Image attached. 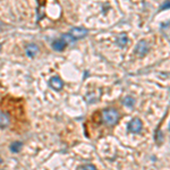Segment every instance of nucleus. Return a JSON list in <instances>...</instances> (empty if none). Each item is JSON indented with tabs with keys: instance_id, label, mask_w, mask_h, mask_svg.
Returning <instances> with one entry per match:
<instances>
[{
	"instance_id": "obj_1",
	"label": "nucleus",
	"mask_w": 170,
	"mask_h": 170,
	"mask_svg": "<svg viewBox=\"0 0 170 170\" xmlns=\"http://www.w3.org/2000/svg\"><path fill=\"white\" fill-rule=\"evenodd\" d=\"M102 120L107 126H115L119 120V114L115 108H107L102 111Z\"/></svg>"
},
{
	"instance_id": "obj_2",
	"label": "nucleus",
	"mask_w": 170,
	"mask_h": 170,
	"mask_svg": "<svg viewBox=\"0 0 170 170\" xmlns=\"http://www.w3.org/2000/svg\"><path fill=\"white\" fill-rule=\"evenodd\" d=\"M127 127H128V131H131V133H140V131H142L143 124H142L140 118H134V119H131V121H129Z\"/></svg>"
},
{
	"instance_id": "obj_3",
	"label": "nucleus",
	"mask_w": 170,
	"mask_h": 170,
	"mask_svg": "<svg viewBox=\"0 0 170 170\" xmlns=\"http://www.w3.org/2000/svg\"><path fill=\"white\" fill-rule=\"evenodd\" d=\"M87 33H89V31L86 28H84V27H74V28L70 30V33L69 34L75 40H78L84 38V36H86Z\"/></svg>"
},
{
	"instance_id": "obj_4",
	"label": "nucleus",
	"mask_w": 170,
	"mask_h": 170,
	"mask_svg": "<svg viewBox=\"0 0 170 170\" xmlns=\"http://www.w3.org/2000/svg\"><path fill=\"white\" fill-rule=\"evenodd\" d=\"M135 52H136V54H138L140 57H143V56H145L146 53L149 52V45H147V43L145 42V40H141V41L137 43Z\"/></svg>"
},
{
	"instance_id": "obj_5",
	"label": "nucleus",
	"mask_w": 170,
	"mask_h": 170,
	"mask_svg": "<svg viewBox=\"0 0 170 170\" xmlns=\"http://www.w3.org/2000/svg\"><path fill=\"white\" fill-rule=\"evenodd\" d=\"M49 84H50V86L52 87L53 90H56V91H60L64 87V82H63V79L60 78L59 76L52 77V78L50 79Z\"/></svg>"
},
{
	"instance_id": "obj_6",
	"label": "nucleus",
	"mask_w": 170,
	"mask_h": 170,
	"mask_svg": "<svg viewBox=\"0 0 170 170\" xmlns=\"http://www.w3.org/2000/svg\"><path fill=\"white\" fill-rule=\"evenodd\" d=\"M10 123V116L5 112V111H0V128H6Z\"/></svg>"
},
{
	"instance_id": "obj_7",
	"label": "nucleus",
	"mask_w": 170,
	"mask_h": 170,
	"mask_svg": "<svg viewBox=\"0 0 170 170\" xmlns=\"http://www.w3.org/2000/svg\"><path fill=\"white\" fill-rule=\"evenodd\" d=\"M38 53H39V47H38L36 44H34V43H30V44H27L26 54L28 56V57L33 58V57H35Z\"/></svg>"
},
{
	"instance_id": "obj_8",
	"label": "nucleus",
	"mask_w": 170,
	"mask_h": 170,
	"mask_svg": "<svg viewBox=\"0 0 170 170\" xmlns=\"http://www.w3.org/2000/svg\"><path fill=\"white\" fill-rule=\"evenodd\" d=\"M66 44L67 43L64 40H56V41L52 42V48L53 50H56V51H63L65 49Z\"/></svg>"
},
{
	"instance_id": "obj_9",
	"label": "nucleus",
	"mask_w": 170,
	"mask_h": 170,
	"mask_svg": "<svg viewBox=\"0 0 170 170\" xmlns=\"http://www.w3.org/2000/svg\"><path fill=\"white\" fill-rule=\"evenodd\" d=\"M127 42H128V38H127V35L126 34H121V35H119L117 39V43L119 47H121V48H124L126 44H127Z\"/></svg>"
},
{
	"instance_id": "obj_10",
	"label": "nucleus",
	"mask_w": 170,
	"mask_h": 170,
	"mask_svg": "<svg viewBox=\"0 0 170 170\" xmlns=\"http://www.w3.org/2000/svg\"><path fill=\"white\" fill-rule=\"evenodd\" d=\"M22 146H23V143L22 142H14L12 143L10 145V151L13 152V153H17V152H19L21 151V149H22Z\"/></svg>"
},
{
	"instance_id": "obj_11",
	"label": "nucleus",
	"mask_w": 170,
	"mask_h": 170,
	"mask_svg": "<svg viewBox=\"0 0 170 170\" xmlns=\"http://www.w3.org/2000/svg\"><path fill=\"white\" fill-rule=\"evenodd\" d=\"M123 103L128 107V108H133L134 107V103H135V100L131 98V96H126L124 100H123Z\"/></svg>"
},
{
	"instance_id": "obj_12",
	"label": "nucleus",
	"mask_w": 170,
	"mask_h": 170,
	"mask_svg": "<svg viewBox=\"0 0 170 170\" xmlns=\"http://www.w3.org/2000/svg\"><path fill=\"white\" fill-rule=\"evenodd\" d=\"M63 40L65 41L66 43H70V42H73V41H75V39L70 35V34H64L63 35Z\"/></svg>"
},
{
	"instance_id": "obj_13",
	"label": "nucleus",
	"mask_w": 170,
	"mask_h": 170,
	"mask_svg": "<svg viewBox=\"0 0 170 170\" xmlns=\"http://www.w3.org/2000/svg\"><path fill=\"white\" fill-rule=\"evenodd\" d=\"M168 8H170V0H167V1L160 7V10H162V9H168Z\"/></svg>"
},
{
	"instance_id": "obj_14",
	"label": "nucleus",
	"mask_w": 170,
	"mask_h": 170,
	"mask_svg": "<svg viewBox=\"0 0 170 170\" xmlns=\"http://www.w3.org/2000/svg\"><path fill=\"white\" fill-rule=\"evenodd\" d=\"M82 170H96V168L93 166V164H86V166H84Z\"/></svg>"
},
{
	"instance_id": "obj_15",
	"label": "nucleus",
	"mask_w": 170,
	"mask_h": 170,
	"mask_svg": "<svg viewBox=\"0 0 170 170\" xmlns=\"http://www.w3.org/2000/svg\"><path fill=\"white\" fill-rule=\"evenodd\" d=\"M2 26H3V25H2V22L0 21V31H1V28H2Z\"/></svg>"
},
{
	"instance_id": "obj_16",
	"label": "nucleus",
	"mask_w": 170,
	"mask_h": 170,
	"mask_svg": "<svg viewBox=\"0 0 170 170\" xmlns=\"http://www.w3.org/2000/svg\"><path fill=\"white\" fill-rule=\"evenodd\" d=\"M1 162H2V160H1V158H0V163H1Z\"/></svg>"
},
{
	"instance_id": "obj_17",
	"label": "nucleus",
	"mask_w": 170,
	"mask_h": 170,
	"mask_svg": "<svg viewBox=\"0 0 170 170\" xmlns=\"http://www.w3.org/2000/svg\"><path fill=\"white\" fill-rule=\"evenodd\" d=\"M0 49H1V45H0Z\"/></svg>"
}]
</instances>
